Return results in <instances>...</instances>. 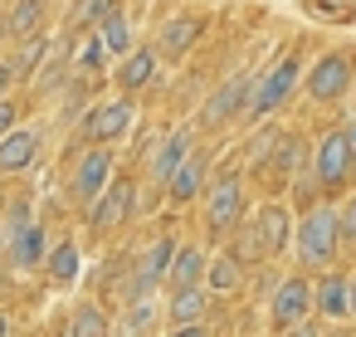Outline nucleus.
I'll use <instances>...</instances> for the list:
<instances>
[{
  "instance_id": "nucleus-1",
  "label": "nucleus",
  "mask_w": 356,
  "mask_h": 337,
  "mask_svg": "<svg viewBox=\"0 0 356 337\" xmlns=\"http://www.w3.org/2000/svg\"><path fill=\"white\" fill-rule=\"evenodd\" d=\"M293 254H298V264L302 269H332V259L341 254V230H337V205H312L302 220H298V230H293Z\"/></svg>"
},
{
  "instance_id": "nucleus-2",
  "label": "nucleus",
  "mask_w": 356,
  "mask_h": 337,
  "mask_svg": "<svg viewBox=\"0 0 356 337\" xmlns=\"http://www.w3.org/2000/svg\"><path fill=\"white\" fill-rule=\"evenodd\" d=\"M298 79H302V64H298L293 54H288V59H278L264 79H254V93H249V118H268V113H278V108L293 98Z\"/></svg>"
},
{
  "instance_id": "nucleus-3",
  "label": "nucleus",
  "mask_w": 356,
  "mask_h": 337,
  "mask_svg": "<svg viewBox=\"0 0 356 337\" xmlns=\"http://www.w3.org/2000/svg\"><path fill=\"white\" fill-rule=\"evenodd\" d=\"M312 181L322 191H341L351 176H356V162H351V147H346V132H327L317 147H312Z\"/></svg>"
},
{
  "instance_id": "nucleus-4",
  "label": "nucleus",
  "mask_w": 356,
  "mask_h": 337,
  "mask_svg": "<svg viewBox=\"0 0 356 337\" xmlns=\"http://www.w3.org/2000/svg\"><path fill=\"white\" fill-rule=\"evenodd\" d=\"M239 220H244V186H239V171H225L205 196V230L229 235Z\"/></svg>"
},
{
  "instance_id": "nucleus-5",
  "label": "nucleus",
  "mask_w": 356,
  "mask_h": 337,
  "mask_svg": "<svg viewBox=\"0 0 356 337\" xmlns=\"http://www.w3.org/2000/svg\"><path fill=\"white\" fill-rule=\"evenodd\" d=\"M132 123H137V108H132L127 98L98 103V108L83 118V142H88V147H113V142H122V137L132 132Z\"/></svg>"
},
{
  "instance_id": "nucleus-6",
  "label": "nucleus",
  "mask_w": 356,
  "mask_h": 337,
  "mask_svg": "<svg viewBox=\"0 0 356 337\" xmlns=\"http://www.w3.org/2000/svg\"><path fill=\"white\" fill-rule=\"evenodd\" d=\"M113 181V147H88L79 162H74V176H69V196L79 205H93L103 196V186Z\"/></svg>"
},
{
  "instance_id": "nucleus-7",
  "label": "nucleus",
  "mask_w": 356,
  "mask_h": 337,
  "mask_svg": "<svg viewBox=\"0 0 356 337\" xmlns=\"http://www.w3.org/2000/svg\"><path fill=\"white\" fill-rule=\"evenodd\" d=\"M351 93V59L346 54H322L307 69V98L312 103H337Z\"/></svg>"
},
{
  "instance_id": "nucleus-8",
  "label": "nucleus",
  "mask_w": 356,
  "mask_h": 337,
  "mask_svg": "<svg viewBox=\"0 0 356 337\" xmlns=\"http://www.w3.org/2000/svg\"><path fill=\"white\" fill-rule=\"evenodd\" d=\"M132 210H137V181L113 176V181L103 186V196L88 205V225H93V230H113V225H122Z\"/></svg>"
},
{
  "instance_id": "nucleus-9",
  "label": "nucleus",
  "mask_w": 356,
  "mask_h": 337,
  "mask_svg": "<svg viewBox=\"0 0 356 337\" xmlns=\"http://www.w3.org/2000/svg\"><path fill=\"white\" fill-rule=\"evenodd\" d=\"M249 93H254V79H249V74H234L225 88H215V93L205 98V108H200V127H210V132L225 127L234 113L249 108Z\"/></svg>"
},
{
  "instance_id": "nucleus-10",
  "label": "nucleus",
  "mask_w": 356,
  "mask_h": 337,
  "mask_svg": "<svg viewBox=\"0 0 356 337\" xmlns=\"http://www.w3.org/2000/svg\"><path fill=\"white\" fill-rule=\"evenodd\" d=\"M268 313H273V322H278V327L302 322V318L312 313V283H307L302 274L278 279V283H273V298H268Z\"/></svg>"
},
{
  "instance_id": "nucleus-11",
  "label": "nucleus",
  "mask_w": 356,
  "mask_h": 337,
  "mask_svg": "<svg viewBox=\"0 0 356 337\" xmlns=\"http://www.w3.org/2000/svg\"><path fill=\"white\" fill-rule=\"evenodd\" d=\"M254 235H259V249H264V259H278V254H288V240H293L288 205H283V201H268V205H259V215H254Z\"/></svg>"
},
{
  "instance_id": "nucleus-12",
  "label": "nucleus",
  "mask_w": 356,
  "mask_h": 337,
  "mask_svg": "<svg viewBox=\"0 0 356 337\" xmlns=\"http://www.w3.org/2000/svg\"><path fill=\"white\" fill-rule=\"evenodd\" d=\"M40 127H10L0 137V176H15V171H30L35 157H40Z\"/></svg>"
},
{
  "instance_id": "nucleus-13",
  "label": "nucleus",
  "mask_w": 356,
  "mask_h": 337,
  "mask_svg": "<svg viewBox=\"0 0 356 337\" xmlns=\"http://www.w3.org/2000/svg\"><path fill=\"white\" fill-rule=\"evenodd\" d=\"M205 181H210V157H205L200 147H191V152H186V162L171 171L166 196H171L176 205H186V201H195V196L205 191Z\"/></svg>"
},
{
  "instance_id": "nucleus-14",
  "label": "nucleus",
  "mask_w": 356,
  "mask_h": 337,
  "mask_svg": "<svg viewBox=\"0 0 356 337\" xmlns=\"http://www.w3.org/2000/svg\"><path fill=\"white\" fill-rule=\"evenodd\" d=\"M205 35V20L200 15H171L166 25H161V35H156V54H171V59H181V54H191L195 49V40Z\"/></svg>"
},
{
  "instance_id": "nucleus-15",
  "label": "nucleus",
  "mask_w": 356,
  "mask_h": 337,
  "mask_svg": "<svg viewBox=\"0 0 356 337\" xmlns=\"http://www.w3.org/2000/svg\"><path fill=\"white\" fill-rule=\"evenodd\" d=\"M195 142H191V127H176V132H166L161 137V147L152 152V162H147V171H152V181L156 186H166L171 181V171L186 162V152H191Z\"/></svg>"
},
{
  "instance_id": "nucleus-16",
  "label": "nucleus",
  "mask_w": 356,
  "mask_h": 337,
  "mask_svg": "<svg viewBox=\"0 0 356 337\" xmlns=\"http://www.w3.org/2000/svg\"><path fill=\"white\" fill-rule=\"evenodd\" d=\"M312 313H322V318H351L346 274H337V269H322V279L312 283Z\"/></svg>"
},
{
  "instance_id": "nucleus-17",
  "label": "nucleus",
  "mask_w": 356,
  "mask_h": 337,
  "mask_svg": "<svg viewBox=\"0 0 356 337\" xmlns=\"http://www.w3.org/2000/svg\"><path fill=\"white\" fill-rule=\"evenodd\" d=\"M44 254H49L44 225H40V220H25V225L10 235V264H15V269H35V264H44Z\"/></svg>"
},
{
  "instance_id": "nucleus-18",
  "label": "nucleus",
  "mask_w": 356,
  "mask_h": 337,
  "mask_svg": "<svg viewBox=\"0 0 356 337\" xmlns=\"http://www.w3.org/2000/svg\"><path fill=\"white\" fill-rule=\"evenodd\" d=\"M156 49H127L122 59H118V88L122 93H137V88H147L152 79H156Z\"/></svg>"
},
{
  "instance_id": "nucleus-19",
  "label": "nucleus",
  "mask_w": 356,
  "mask_h": 337,
  "mask_svg": "<svg viewBox=\"0 0 356 337\" xmlns=\"http://www.w3.org/2000/svg\"><path fill=\"white\" fill-rule=\"evenodd\" d=\"M205 269H210L205 249H195V244H176V259H171V269H166V283H171V288L205 283Z\"/></svg>"
},
{
  "instance_id": "nucleus-20",
  "label": "nucleus",
  "mask_w": 356,
  "mask_h": 337,
  "mask_svg": "<svg viewBox=\"0 0 356 337\" xmlns=\"http://www.w3.org/2000/svg\"><path fill=\"white\" fill-rule=\"evenodd\" d=\"M44 15H49V0H15V6L6 10V35L30 40V35L44 30Z\"/></svg>"
},
{
  "instance_id": "nucleus-21",
  "label": "nucleus",
  "mask_w": 356,
  "mask_h": 337,
  "mask_svg": "<svg viewBox=\"0 0 356 337\" xmlns=\"http://www.w3.org/2000/svg\"><path fill=\"white\" fill-rule=\"evenodd\" d=\"M205 308H210V288H205V283L171 288V303H166L171 322H200V318H205Z\"/></svg>"
},
{
  "instance_id": "nucleus-22",
  "label": "nucleus",
  "mask_w": 356,
  "mask_h": 337,
  "mask_svg": "<svg viewBox=\"0 0 356 337\" xmlns=\"http://www.w3.org/2000/svg\"><path fill=\"white\" fill-rule=\"evenodd\" d=\"M268 171H273V181H293V176L302 171V137H298V132H283V137L273 142Z\"/></svg>"
},
{
  "instance_id": "nucleus-23",
  "label": "nucleus",
  "mask_w": 356,
  "mask_h": 337,
  "mask_svg": "<svg viewBox=\"0 0 356 337\" xmlns=\"http://www.w3.org/2000/svg\"><path fill=\"white\" fill-rule=\"evenodd\" d=\"M205 279H210V293H239L244 288V264L234 259V254H220V259H210V269H205Z\"/></svg>"
},
{
  "instance_id": "nucleus-24",
  "label": "nucleus",
  "mask_w": 356,
  "mask_h": 337,
  "mask_svg": "<svg viewBox=\"0 0 356 337\" xmlns=\"http://www.w3.org/2000/svg\"><path fill=\"white\" fill-rule=\"evenodd\" d=\"M44 264H49V279H54V283H74V279H79V269H83V259H79V244H74V240L54 244V249L44 254Z\"/></svg>"
},
{
  "instance_id": "nucleus-25",
  "label": "nucleus",
  "mask_w": 356,
  "mask_h": 337,
  "mask_svg": "<svg viewBox=\"0 0 356 337\" xmlns=\"http://www.w3.org/2000/svg\"><path fill=\"white\" fill-rule=\"evenodd\" d=\"M108 332H113V322H108V313H103L98 303H79V308H74L69 337H108Z\"/></svg>"
},
{
  "instance_id": "nucleus-26",
  "label": "nucleus",
  "mask_w": 356,
  "mask_h": 337,
  "mask_svg": "<svg viewBox=\"0 0 356 337\" xmlns=\"http://www.w3.org/2000/svg\"><path fill=\"white\" fill-rule=\"evenodd\" d=\"M98 35H103L108 54H118V59L132 49V25H127V15H122V10H108V15L98 20Z\"/></svg>"
},
{
  "instance_id": "nucleus-27",
  "label": "nucleus",
  "mask_w": 356,
  "mask_h": 337,
  "mask_svg": "<svg viewBox=\"0 0 356 337\" xmlns=\"http://www.w3.org/2000/svg\"><path fill=\"white\" fill-rule=\"evenodd\" d=\"M156 322V298H127V318H122V337H152Z\"/></svg>"
},
{
  "instance_id": "nucleus-28",
  "label": "nucleus",
  "mask_w": 356,
  "mask_h": 337,
  "mask_svg": "<svg viewBox=\"0 0 356 337\" xmlns=\"http://www.w3.org/2000/svg\"><path fill=\"white\" fill-rule=\"evenodd\" d=\"M103 64H108L103 35H98V30H83V40H79V49H74V69H79V74H98Z\"/></svg>"
},
{
  "instance_id": "nucleus-29",
  "label": "nucleus",
  "mask_w": 356,
  "mask_h": 337,
  "mask_svg": "<svg viewBox=\"0 0 356 337\" xmlns=\"http://www.w3.org/2000/svg\"><path fill=\"white\" fill-rule=\"evenodd\" d=\"M44 59H49V40H44V35H30V40L20 45V54H15V64H10V69L30 79V74H35V69H40Z\"/></svg>"
},
{
  "instance_id": "nucleus-30",
  "label": "nucleus",
  "mask_w": 356,
  "mask_h": 337,
  "mask_svg": "<svg viewBox=\"0 0 356 337\" xmlns=\"http://www.w3.org/2000/svg\"><path fill=\"white\" fill-rule=\"evenodd\" d=\"M118 10V0H79L74 6V30H98V20Z\"/></svg>"
},
{
  "instance_id": "nucleus-31",
  "label": "nucleus",
  "mask_w": 356,
  "mask_h": 337,
  "mask_svg": "<svg viewBox=\"0 0 356 337\" xmlns=\"http://www.w3.org/2000/svg\"><path fill=\"white\" fill-rule=\"evenodd\" d=\"M337 230H341V244H356V191L337 205Z\"/></svg>"
},
{
  "instance_id": "nucleus-32",
  "label": "nucleus",
  "mask_w": 356,
  "mask_h": 337,
  "mask_svg": "<svg viewBox=\"0 0 356 337\" xmlns=\"http://www.w3.org/2000/svg\"><path fill=\"white\" fill-rule=\"evenodd\" d=\"M10 127H20V108H15V98H0V137Z\"/></svg>"
},
{
  "instance_id": "nucleus-33",
  "label": "nucleus",
  "mask_w": 356,
  "mask_h": 337,
  "mask_svg": "<svg viewBox=\"0 0 356 337\" xmlns=\"http://www.w3.org/2000/svg\"><path fill=\"white\" fill-rule=\"evenodd\" d=\"M166 337H210V327H200V322H176Z\"/></svg>"
},
{
  "instance_id": "nucleus-34",
  "label": "nucleus",
  "mask_w": 356,
  "mask_h": 337,
  "mask_svg": "<svg viewBox=\"0 0 356 337\" xmlns=\"http://www.w3.org/2000/svg\"><path fill=\"white\" fill-rule=\"evenodd\" d=\"M10 84H15V69H10L6 59H0V98H6V93H10Z\"/></svg>"
},
{
  "instance_id": "nucleus-35",
  "label": "nucleus",
  "mask_w": 356,
  "mask_h": 337,
  "mask_svg": "<svg viewBox=\"0 0 356 337\" xmlns=\"http://www.w3.org/2000/svg\"><path fill=\"white\" fill-rule=\"evenodd\" d=\"M283 332H288V337H317V327H307V318L293 322V327H283Z\"/></svg>"
},
{
  "instance_id": "nucleus-36",
  "label": "nucleus",
  "mask_w": 356,
  "mask_h": 337,
  "mask_svg": "<svg viewBox=\"0 0 356 337\" xmlns=\"http://www.w3.org/2000/svg\"><path fill=\"white\" fill-rule=\"evenodd\" d=\"M341 132H346V147H351V162H356V118H351V123H346Z\"/></svg>"
},
{
  "instance_id": "nucleus-37",
  "label": "nucleus",
  "mask_w": 356,
  "mask_h": 337,
  "mask_svg": "<svg viewBox=\"0 0 356 337\" xmlns=\"http://www.w3.org/2000/svg\"><path fill=\"white\" fill-rule=\"evenodd\" d=\"M346 298H351V318H356V274H346Z\"/></svg>"
},
{
  "instance_id": "nucleus-38",
  "label": "nucleus",
  "mask_w": 356,
  "mask_h": 337,
  "mask_svg": "<svg viewBox=\"0 0 356 337\" xmlns=\"http://www.w3.org/2000/svg\"><path fill=\"white\" fill-rule=\"evenodd\" d=\"M0 337H10V318L6 313H0Z\"/></svg>"
},
{
  "instance_id": "nucleus-39",
  "label": "nucleus",
  "mask_w": 356,
  "mask_h": 337,
  "mask_svg": "<svg viewBox=\"0 0 356 337\" xmlns=\"http://www.w3.org/2000/svg\"><path fill=\"white\" fill-rule=\"evenodd\" d=\"M0 40H6V10H0Z\"/></svg>"
},
{
  "instance_id": "nucleus-40",
  "label": "nucleus",
  "mask_w": 356,
  "mask_h": 337,
  "mask_svg": "<svg viewBox=\"0 0 356 337\" xmlns=\"http://www.w3.org/2000/svg\"><path fill=\"white\" fill-rule=\"evenodd\" d=\"M351 84H356V79H351Z\"/></svg>"
}]
</instances>
